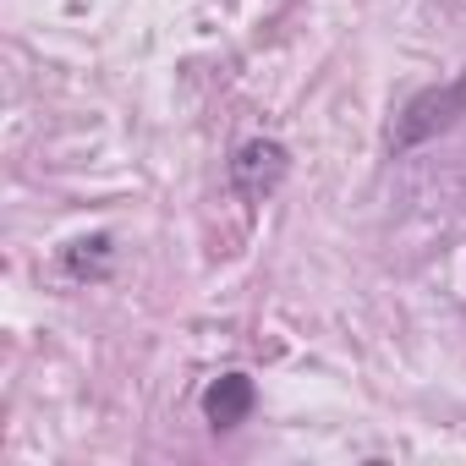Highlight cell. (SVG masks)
<instances>
[{
    "mask_svg": "<svg viewBox=\"0 0 466 466\" xmlns=\"http://www.w3.org/2000/svg\"><path fill=\"white\" fill-rule=\"evenodd\" d=\"M461 121H466V72L406 99V110L390 127V154H411V148H422L428 137H439V132H450Z\"/></svg>",
    "mask_w": 466,
    "mask_h": 466,
    "instance_id": "1",
    "label": "cell"
},
{
    "mask_svg": "<svg viewBox=\"0 0 466 466\" xmlns=\"http://www.w3.org/2000/svg\"><path fill=\"white\" fill-rule=\"evenodd\" d=\"M291 176V148L280 137H248L237 154H230V187H237L248 203H264L286 187Z\"/></svg>",
    "mask_w": 466,
    "mask_h": 466,
    "instance_id": "2",
    "label": "cell"
},
{
    "mask_svg": "<svg viewBox=\"0 0 466 466\" xmlns=\"http://www.w3.org/2000/svg\"><path fill=\"white\" fill-rule=\"evenodd\" d=\"M253 406H258V390H253L248 373H219V379H208V390H203V417H208L214 433L242 428V422L253 417Z\"/></svg>",
    "mask_w": 466,
    "mask_h": 466,
    "instance_id": "3",
    "label": "cell"
},
{
    "mask_svg": "<svg viewBox=\"0 0 466 466\" xmlns=\"http://www.w3.org/2000/svg\"><path fill=\"white\" fill-rule=\"evenodd\" d=\"M110 258H116V242L99 230V237H83V242H72L61 253V275L66 280H105L110 275Z\"/></svg>",
    "mask_w": 466,
    "mask_h": 466,
    "instance_id": "4",
    "label": "cell"
}]
</instances>
